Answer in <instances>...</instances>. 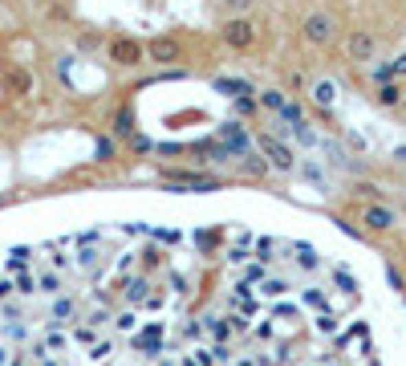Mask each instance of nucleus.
<instances>
[{
    "mask_svg": "<svg viewBox=\"0 0 406 366\" xmlns=\"http://www.w3.org/2000/svg\"><path fill=\"white\" fill-rule=\"evenodd\" d=\"M325 33H329V21H325V17H313V21H309V37H313V41H321Z\"/></svg>",
    "mask_w": 406,
    "mask_h": 366,
    "instance_id": "nucleus-2",
    "label": "nucleus"
},
{
    "mask_svg": "<svg viewBox=\"0 0 406 366\" xmlns=\"http://www.w3.org/2000/svg\"><path fill=\"white\" fill-rule=\"evenodd\" d=\"M354 53H370V41H365V37H354Z\"/></svg>",
    "mask_w": 406,
    "mask_h": 366,
    "instance_id": "nucleus-5",
    "label": "nucleus"
},
{
    "mask_svg": "<svg viewBox=\"0 0 406 366\" xmlns=\"http://www.w3.org/2000/svg\"><path fill=\"white\" fill-rule=\"evenodd\" d=\"M227 37H232V41H248V29H244V25H232V33H227Z\"/></svg>",
    "mask_w": 406,
    "mask_h": 366,
    "instance_id": "nucleus-4",
    "label": "nucleus"
},
{
    "mask_svg": "<svg viewBox=\"0 0 406 366\" xmlns=\"http://www.w3.org/2000/svg\"><path fill=\"white\" fill-rule=\"evenodd\" d=\"M365 224H374V228H386V224H390V216H386L382 208H374V212H365Z\"/></svg>",
    "mask_w": 406,
    "mask_h": 366,
    "instance_id": "nucleus-3",
    "label": "nucleus"
},
{
    "mask_svg": "<svg viewBox=\"0 0 406 366\" xmlns=\"http://www.w3.org/2000/svg\"><path fill=\"white\" fill-rule=\"evenodd\" d=\"M354 261L248 224H110L0 269V366H394Z\"/></svg>",
    "mask_w": 406,
    "mask_h": 366,
    "instance_id": "nucleus-1",
    "label": "nucleus"
}]
</instances>
